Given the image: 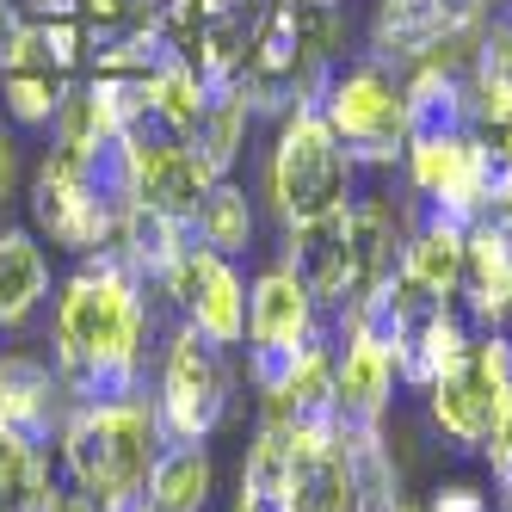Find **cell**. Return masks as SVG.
<instances>
[{"mask_svg":"<svg viewBox=\"0 0 512 512\" xmlns=\"http://www.w3.org/2000/svg\"><path fill=\"white\" fill-rule=\"evenodd\" d=\"M161 414L142 401H87L62 426V457L75 469V488L99 512H130L149 494V469L161 457Z\"/></svg>","mask_w":512,"mask_h":512,"instance_id":"7a4b0ae2","label":"cell"},{"mask_svg":"<svg viewBox=\"0 0 512 512\" xmlns=\"http://www.w3.org/2000/svg\"><path fill=\"white\" fill-rule=\"evenodd\" d=\"M432 512H494V506H488L482 494H475V488H463V482H457V488H438Z\"/></svg>","mask_w":512,"mask_h":512,"instance_id":"d6986e66","label":"cell"},{"mask_svg":"<svg viewBox=\"0 0 512 512\" xmlns=\"http://www.w3.org/2000/svg\"><path fill=\"white\" fill-rule=\"evenodd\" d=\"M463 31L451 0H377V19H371V50L389 62H426L438 44H451Z\"/></svg>","mask_w":512,"mask_h":512,"instance_id":"9c48e42d","label":"cell"},{"mask_svg":"<svg viewBox=\"0 0 512 512\" xmlns=\"http://www.w3.org/2000/svg\"><path fill=\"white\" fill-rule=\"evenodd\" d=\"M506 488H512V482H506Z\"/></svg>","mask_w":512,"mask_h":512,"instance_id":"603a6c76","label":"cell"},{"mask_svg":"<svg viewBox=\"0 0 512 512\" xmlns=\"http://www.w3.org/2000/svg\"><path fill=\"white\" fill-rule=\"evenodd\" d=\"M432 389V426L457 438V445H488V432L500 420V401L512 395V346L494 334V340H475L469 358L457 371H445Z\"/></svg>","mask_w":512,"mask_h":512,"instance_id":"5b68a950","label":"cell"},{"mask_svg":"<svg viewBox=\"0 0 512 512\" xmlns=\"http://www.w3.org/2000/svg\"><path fill=\"white\" fill-rule=\"evenodd\" d=\"M463 278L482 321H506L512 315V210H482L475 229L463 235Z\"/></svg>","mask_w":512,"mask_h":512,"instance_id":"ba28073f","label":"cell"},{"mask_svg":"<svg viewBox=\"0 0 512 512\" xmlns=\"http://www.w3.org/2000/svg\"><path fill=\"white\" fill-rule=\"evenodd\" d=\"M192 223H198L204 247H216V253H241V247H253V204H247L241 186H229V179H216V186H210V198L198 204Z\"/></svg>","mask_w":512,"mask_h":512,"instance_id":"9a60e30c","label":"cell"},{"mask_svg":"<svg viewBox=\"0 0 512 512\" xmlns=\"http://www.w3.org/2000/svg\"><path fill=\"white\" fill-rule=\"evenodd\" d=\"M210 500V457L198 445H173L149 469V506L155 512H204Z\"/></svg>","mask_w":512,"mask_h":512,"instance_id":"5bb4252c","label":"cell"},{"mask_svg":"<svg viewBox=\"0 0 512 512\" xmlns=\"http://www.w3.org/2000/svg\"><path fill=\"white\" fill-rule=\"evenodd\" d=\"M321 118L346 142L352 161H377L383 167V161H395L401 149H408V99H401V87L383 75L377 62L346 68V75L327 81Z\"/></svg>","mask_w":512,"mask_h":512,"instance_id":"277c9868","label":"cell"},{"mask_svg":"<svg viewBox=\"0 0 512 512\" xmlns=\"http://www.w3.org/2000/svg\"><path fill=\"white\" fill-rule=\"evenodd\" d=\"M149 512H155V506H149Z\"/></svg>","mask_w":512,"mask_h":512,"instance_id":"cb8c5ba5","label":"cell"},{"mask_svg":"<svg viewBox=\"0 0 512 512\" xmlns=\"http://www.w3.org/2000/svg\"><path fill=\"white\" fill-rule=\"evenodd\" d=\"M401 512H414V506H401Z\"/></svg>","mask_w":512,"mask_h":512,"instance_id":"7402d4cb","label":"cell"},{"mask_svg":"<svg viewBox=\"0 0 512 512\" xmlns=\"http://www.w3.org/2000/svg\"><path fill=\"white\" fill-rule=\"evenodd\" d=\"M488 463H494V475H506V482H512V395L500 401V420L488 432Z\"/></svg>","mask_w":512,"mask_h":512,"instance_id":"ac0fdd59","label":"cell"},{"mask_svg":"<svg viewBox=\"0 0 512 512\" xmlns=\"http://www.w3.org/2000/svg\"><path fill=\"white\" fill-rule=\"evenodd\" d=\"M229 408V377H223V358H216V340H204L198 327L173 340L167 352V383H161V432L173 445H198L204 432H216Z\"/></svg>","mask_w":512,"mask_h":512,"instance_id":"8992f818","label":"cell"},{"mask_svg":"<svg viewBox=\"0 0 512 512\" xmlns=\"http://www.w3.org/2000/svg\"><path fill=\"white\" fill-rule=\"evenodd\" d=\"M346 179H352V155L327 130V118L315 105L290 112L278 130V155H272V198L284 210V223H303V216L346 204Z\"/></svg>","mask_w":512,"mask_h":512,"instance_id":"3957f363","label":"cell"},{"mask_svg":"<svg viewBox=\"0 0 512 512\" xmlns=\"http://www.w3.org/2000/svg\"><path fill=\"white\" fill-rule=\"evenodd\" d=\"M389 389H395V352L371 334H352L346 364L334 377V408L346 420H377L389 408Z\"/></svg>","mask_w":512,"mask_h":512,"instance_id":"7c38bea8","label":"cell"},{"mask_svg":"<svg viewBox=\"0 0 512 512\" xmlns=\"http://www.w3.org/2000/svg\"><path fill=\"white\" fill-rule=\"evenodd\" d=\"M13 186H19V149H13V136L0 130V204L13 198Z\"/></svg>","mask_w":512,"mask_h":512,"instance_id":"ffe728a7","label":"cell"},{"mask_svg":"<svg viewBox=\"0 0 512 512\" xmlns=\"http://www.w3.org/2000/svg\"><path fill=\"white\" fill-rule=\"evenodd\" d=\"M463 235H469V229L457 223V216L438 210L432 223H420V229L408 235V247H401V278L420 284L426 297L445 303L451 290L463 284Z\"/></svg>","mask_w":512,"mask_h":512,"instance_id":"8fae6325","label":"cell"},{"mask_svg":"<svg viewBox=\"0 0 512 512\" xmlns=\"http://www.w3.org/2000/svg\"><path fill=\"white\" fill-rule=\"evenodd\" d=\"M167 290L179 297V309L192 315V327L216 346H235L247 334V297L241 278L229 266V253L216 247H179V260L167 266Z\"/></svg>","mask_w":512,"mask_h":512,"instance_id":"52a82bcc","label":"cell"},{"mask_svg":"<svg viewBox=\"0 0 512 512\" xmlns=\"http://www.w3.org/2000/svg\"><path fill=\"white\" fill-rule=\"evenodd\" d=\"M142 334H149V315H142L136 284L118 260L99 253L93 266L68 278L56 303V358L68 377L93 389H124L142 364Z\"/></svg>","mask_w":512,"mask_h":512,"instance_id":"6da1fadb","label":"cell"},{"mask_svg":"<svg viewBox=\"0 0 512 512\" xmlns=\"http://www.w3.org/2000/svg\"><path fill=\"white\" fill-rule=\"evenodd\" d=\"M50 290V260L25 229L0 235V327H19Z\"/></svg>","mask_w":512,"mask_h":512,"instance_id":"4fadbf2b","label":"cell"},{"mask_svg":"<svg viewBox=\"0 0 512 512\" xmlns=\"http://www.w3.org/2000/svg\"><path fill=\"white\" fill-rule=\"evenodd\" d=\"M62 81L50 68H7V118L13 124H56Z\"/></svg>","mask_w":512,"mask_h":512,"instance_id":"2e32d148","label":"cell"},{"mask_svg":"<svg viewBox=\"0 0 512 512\" xmlns=\"http://www.w3.org/2000/svg\"><path fill=\"white\" fill-rule=\"evenodd\" d=\"M309 7H327V13H334V7H340V0H309Z\"/></svg>","mask_w":512,"mask_h":512,"instance_id":"44dd1931","label":"cell"},{"mask_svg":"<svg viewBox=\"0 0 512 512\" xmlns=\"http://www.w3.org/2000/svg\"><path fill=\"white\" fill-rule=\"evenodd\" d=\"M315 290L290 272V266H272L247 297V340L253 346H309L315 334Z\"/></svg>","mask_w":512,"mask_h":512,"instance_id":"30bf717a","label":"cell"},{"mask_svg":"<svg viewBox=\"0 0 512 512\" xmlns=\"http://www.w3.org/2000/svg\"><path fill=\"white\" fill-rule=\"evenodd\" d=\"M482 179H488V204L512 210V118L488 124L482 136Z\"/></svg>","mask_w":512,"mask_h":512,"instance_id":"e0dca14e","label":"cell"}]
</instances>
